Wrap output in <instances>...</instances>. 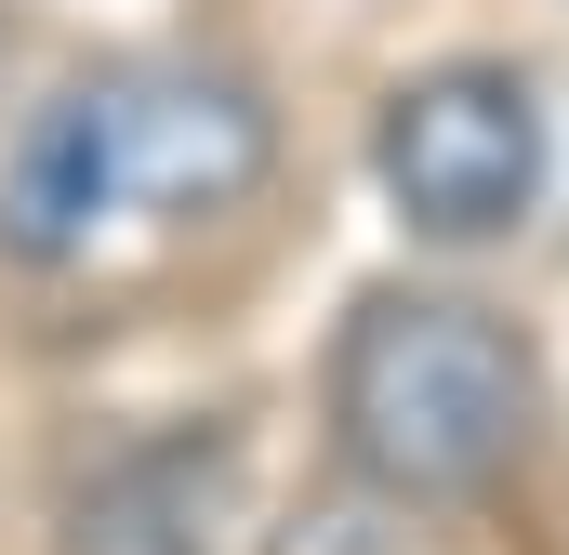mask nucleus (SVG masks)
Segmentation results:
<instances>
[{
    "label": "nucleus",
    "mask_w": 569,
    "mask_h": 555,
    "mask_svg": "<svg viewBox=\"0 0 569 555\" xmlns=\"http://www.w3.org/2000/svg\"><path fill=\"white\" fill-rule=\"evenodd\" d=\"M279 185V93L239 53H93L0 145V278L67 291L186 252Z\"/></svg>",
    "instance_id": "nucleus-1"
},
{
    "label": "nucleus",
    "mask_w": 569,
    "mask_h": 555,
    "mask_svg": "<svg viewBox=\"0 0 569 555\" xmlns=\"http://www.w3.org/2000/svg\"><path fill=\"white\" fill-rule=\"evenodd\" d=\"M543 423H557L543 344L517 331V304H490L450 265L371 278L318 344V450L385 516H425V529L490 516L543 463Z\"/></svg>",
    "instance_id": "nucleus-2"
},
{
    "label": "nucleus",
    "mask_w": 569,
    "mask_h": 555,
    "mask_svg": "<svg viewBox=\"0 0 569 555\" xmlns=\"http://www.w3.org/2000/svg\"><path fill=\"white\" fill-rule=\"evenodd\" d=\"M569 172V120L530 53H425L371 93V185L437 265L517 252Z\"/></svg>",
    "instance_id": "nucleus-3"
},
{
    "label": "nucleus",
    "mask_w": 569,
    "mask_h": 555,
    "mask_svg": "<svg viewBox=\"0 0 569 555\" xmlns=\"http://www.w3.org/2000/svg\"><path fill=\"white\" fill-rule=\"evenodd\" d=\"M266 463L239 411H159L53 490V555H252Z\"/></svg>",
    "instance_id": "nucleus-4"
}]
</instances>
